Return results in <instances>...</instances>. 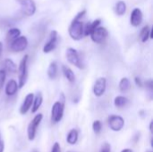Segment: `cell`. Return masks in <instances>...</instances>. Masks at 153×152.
Listing matches in <instances>:
<instances>
[{
  "label": "cell",
  "instance_id": "1",
  "mask_svg": "<svg viewBox=\"0 0 153 152\" xmlns=\"http://www.w3.org/2000/svg\"><path fill=\"white\" fill-rule=\"evenodd\" d=\"M85 13H86V10H82V12H80L74 17V19L73 20V22H71V24L69 26L68 32H69L70 37L74 40H80L83 37V24L80 19Z\"/></svg>",
  "mask_w": 153,
  "mask_h": 152
},
{
  "label": "cell",
  "instance_id": "2",
  "mask_svg": "<svg viewBox=\"0 0 153 152\" xmlns=\"http://www.w3.org/2000/svg\"><path fill=\"white\" fill-rule=\"evenodd\" d=\"M65 95L62 93L60 95V100L54 103L52 109H51V121L54 124H56L60 122L64 116V110H65Z\"/></svg>",
  "mask_w": 153,
  "mask_h": 152
},
{
  "label": "cell",
  "instance_id": "3",
  "mask_svg": "<svg viewBox=\"0 0 153 152\" xmlns=\"http://www.w3.org/2000/svg\"><path fill=\"white\" fill-rule=\"evenodd\" d=\"M29 60V56L25 55L24 57L22 59L20 65H19V68H18V72H19V83L18 86L19 88H22L27 81V76H28V68H27V63Z\"/></svg>",
  "mask_w": 153,
  "mask_h": 152
},
{
  "label": "cell",
  "instance_id": "4",
  "mask_svg": "<svg viewBox=\"0 0 153 152\" xmlns=\"http://www.w3.org/2000/svg\"><path fill=\"white\" fill-rule=\"evenodd\" d=\"M42 119H43V115L42 114H38L30 122V124L28 125V128H27V135H28L29 141H33L35 139L37 128L39 125V124L41 123Z\"/></svg>",
  "mask_w": 153,
  "mask_h": 152
},
{
  "label": "cell",
  "instance_id": "5",
  "mask_svg": "<svg viewBox=\"0 0 153 152\" xmlns=\"http://www.w3.org/2000/svg\"><path fill=\"white\" fill-rule=\"evenodd\" d=\"M65 55H66V58L70 64H72L73 65L76 66L79 69H82L84 67L83 64L82 62V59L79 56V53L76 49H74L73 47H69L66 49Z\"/></svg>",
  "mask_w": 153,
  "mask_h": 152
},
{
  "label": "cell",
  "instance_id": "6",
  "mask_svg": "<svg viewBox=\"0 0 153 152\" xmlns=\"http://www.w3.org/2000/svg\"><path fill=\"white\" fill-rule=\"evenodd\" d=\"M28 47V39L24 36H19L10 42V48L13 52H22Z\"/></svg>",
  "mask_w": 153,
  "mask_h": 152
},
{
  "label": "cell",
  "instance_id": "7",
  "mask_svg": "<svg viewBox=\"0 0 153 152\" xmlns=\"http://www.w3.org/2000/svg\"><path fill=\"white\" fill-rule=\"evenodd\" d=\"M90 35H91V40L93 42H95L97 44H100L107 39V37L108 35V31L107 30L106 28L98 26L97 28H95L92 30V32Z\"/></svg>",
  "mask_w": 153,
  "mask_h": 152
},
{
  "label": "cell",
  "instance_id": "8",
  "mask_svg": "<svg viewBox=\"0 0 153 152\" xmlns=\"http://www.w3.org/2000/svg\"><path fill=\"white\" fill-rule=\"evenodd\" d=\"M20 6L22 13L27 16H32L36 12V4L33 0H16Z\"/></svg>",
  "mask_w": 153,
  "mask_h": 152
},
{
  "label": "cell",
  "instance_id": "9",
  "mask_svg": "<svg viewBox=\"0 0 153 152\" xmlns=\"http://www.w3.org/2000/svg\"><path fill=\"white\" fill-rule=\"evenodd\" d=\"M108 125L110 129L114 132H119L123 129L125 126V120L122 116H117V115H112L108 117Z\"/></svg>",
  "mask_w": 153,
  "mask_h": 152
},
{
  "label": "cell",
  "instance_id": "10",
  "mask_svg": "<svg viewBox=\"0 0 153 152\" xmlns=\"http://www.w3.org/2000/svg\"><path fill=\"white\" fill-rule=\"evenodd\" d=\"M57 40H58V35H57V31L56 30H52L49 34V39L46 42V44L44 45L43 47V52L44 53H50L51 51H53L57 44Z\"/></svg>",
  "mask_w": 153,
  "mask_h": 152
},
{
  "label": "cell",
  "instance_id": "11",
  "mask_svg": "<svg viewBox=\"0 0 153 152\" xmlns=\"http://www.w3.org/2000/svg\"><path fill=\"white\" fill-rule=\"evenodd\" d=\"M106 88H107V80L104 77H100L99 78L93 86V93L96 97H101L105 91H106Z\"/></svg>",
  "mask_w": 153,
  "mask_h": 152
},
{
  "label": "cell",
  "instance_id": "12",
  "mask_svg": "<svg viewBox=\"0 0 153 152\" xmlns=\"http://www.w3.org/2000/svg\"><path fill=\"white\" fill-rule=\"evenodd\" d=\"M143 12L141 11L140 8H134L130 16V23L134 27H138L142 22H143Z\"/></svg>",
  "mask_w": 153,
  "mask_h": 152
},
{
  "label": "cell",
  "instance_id": "13",
  "mask_svg": "<svg viewBox=\"0 0 153 152\" xmlns=\"http://www.w3.org/2000/svg\"><path fill=\"white\" fill-rule=\"evenodd\" d=\"M33 98H34V94L33 93H29L26 95L21 108H20V113L21 115H25L27 114V112L30 110V108L32 106V102H33Z\"/></svg>",
  "mask_w": 153,
  "mask_h": 152
},
{
  "label": "cell",
  "instance_id": "14",
  "mask_svg": "<svg viewBox=\"0 0 153 152\" xmlns=\"http://www.w3.org/2000/svg\"><path fill=\"white\" fill-rule=\"evenodd\" d=\"M18 83L15 80H10L7 83H6V86H5V94L7 96H13L14 94H16L17 90H18Z\"/></svg>",
  "mask_w": 153,
  "mask_h": 152
},
{
  "label": "cell",
  "instance_id": "15",
  "mask_svg": "<svg viewBox=\"0 0 153 152\" xmlns=\"http://www.w3.org/2000/svg\"><path fill=\"white\" fill-rule=\"evenodd\" d=\"M42 102H43V96H42L41 92H38L37 95L33 98L31 113H36L39 110V108H40Z\"/></svg>",
  "mask_w": 153,
  "mask_h": 152
},
{
  "label": "cell",
  "instance_id": "16",
  "mask_svg": "<svg viewBox=\"0 0 153 152\" xmlns=\"http://www.w3.org/2000/svg\"><path fill=\"white\" fill-rule=\"evenodd\" d=\"M100 22H101V20H100V19H97V20H95V21H93L92 22L87 23L85 29H83V35L89 36V35L92 32V30H93L95 28H97L98 26H100Z\"/></svg>",
  "mask_w": 153,
  "mask_h": 152
},
{
  "label": "cell",
  "instance_id": "17",
  "mask_svg": "<svg viewBox=\"0 0 153 152\" xmlns=\"http://www.w3.org/2000/svg\"><path fill=\"white\" fill-rule=\"evenodd\" d=\"M20 35H21V30L19 29H17V28H12L6 33V41L8 43H10L11 41H13L14 39H16Z\"/></svg>",
  "mask_w": 153,
  "mask_h": 152
},
{
  "label": "cell",
  "instance_id": "18",
  "mask_svg": "<svg viewBox=\"0 0 153 152\" xmlns=\"http://www.w3.org/2000/svg\"><path fill=\"white\" fill-rule=\"evenodd\" d=\"M62 70H63V73H64L65 77L67 79V81L69 82H72V83L74 82V81H75V75H74L73 70L71 68L65 66V65H63L62 66Z\"/></svg>",
  "mask_w": 153,
  "mask_h": 152
},
{
  "label": "cell",
  "instance_id": "19",
  "mask_svg": "<svg viewBox=\"0 0 153 152\" xmlns=\"http://www.w3.org/2000/svg\"><path fill=\"white\" fill-rule=\"evenodd\" d=\"M78 131L76 129H72L69 133H68V135H67V138H66V142L71 144V145H74L77 141H78Z\"/></svg>",
  "mask_w": 153,
  "mask_h": 152
},
{
  "label": "cell",
  "instance_id": "20",
  "mask_svg": "<svg viewBox=\"0 0 153 152\" xmlns=\"http://www.w3.org/2000/svg\"><path fill=\"white\" fill-rule=\"evenodd\" d=\"M115 11L117 15H119V16L124 15L126 12V4L122 0L117 1V3L116 4V6H115Z\"/></svg>",
  "mask_w": 153,
  "mask_h": 152
},
{
  "label": "cell",
  "instance_id": "21",
  "mask_svg": "<svg viewBox=\"0 0 153 152\" xmlns=\"http://www.w3.org/2000/svg\"><path fill=\"white\" fill-rule=\"evenodd\" d=\"M57 75V65L56 62H51L48 69V76L49 79L54 80Z\"/></svg>",
  "mask_w": 153,
  "mask_h": 152
},
{
  "label": "cell",
  "instance_id": "22",
  "mask_svg": "<svg viewBox=\"0 0 153 152\" xmlns=\"http://www.w3.org/2000/svg\"><path fill=\"white\" fill-rule=\"evenodd\" d=\"M4 68L7 72L11 73H15L17 72V66L13 60L7 58L4 60Z\"/></svg>",
  "mask_w": 153,
  "mask_h": 152
},
{
  "label": "cell",
  "instance_id": "23",
  "mask_svg": "<svg viewBox=\"0 0 153 152\" xmlns=\"http://www.w3.org/2000/svg\"><path fill=\"white\" fill-rule=\"evenodd\" d=\"M140 39L142 42H146L149 39H151V29L148 25L144 26L140 32Z\"/></svg>",
  "mask_w": 153,
  "mask_h": 152
},
{
  "label": "cell",
  "instance_id": "24",
  "mask_svg": "<svg viewBox=\"0 0 153 152\" xmlns=\"http://www.w3.org/2000/svg\"><path fill=\"white\" fill-rule=\"evenodd\" d=\"M130 87H131V83H130V81L128 78L125 77V78H122L120 82H119V90L122 93H126V91H128L130 90Z\"/></svg>",
  "mask_w": 153,
  "mask_h": 152
},
{
  "label": "cell",
  "instance_id": "25",
  "mask_svg": "<svg viewBox=\"0 0 153 152\" xmlns=\"http://www.w3.org/2000/svg\"><path fill=\"white\" fill-rule=\"evenodd\" d=\"M128 102H129V100L127 99V98H126L124 96H117L115 98V100H114L115 106L118 108L126 107L128 104Z\"/></svg>",
  "mask_w": 153,
  "mask_h": 152
},
{
  "label": "cell",
  "instance_id": "26",
  "mask_svg": "<svg viewBox=\"0 0 153 152\" xmlns=\"http://www.w3.org/2000/svg\"><path fill=\"white\" fill-rule=\"evenodd\" d=\"M92 129H93V132L96 134H99L101 132V129H102V124H101V122L100 120L94 121L93 124H92Z\"/></svg>",
  "mask_w": 153,
  "mask_h": 152
},
{
  "label": "cell",
  "instance_id": "27",
  "mask_svg": "<svg viewBox=\"0 0 153 152\" xmlns=\"http://www.w3.org/2000/svg\"><path fill=\"white\" fill-rule=\"evenodd\" d=\"M5 78H6L5 70L1 69V70H0V90H2V88H3V86H4V82H5Z\"/></svg>",
  "mask_w": 153,
  "mask_h": 152
},
{
  "label": "cell",
  "instance_id": "28",
  "mask_svg": "<svg viewBox=\"0 0 153 152\" xmlns=\"http://www.w3.org/2000/svg\"><path fill=\"white\" fill-rule=\"evenodd\" d=\"M145 85H146V89L148 90L149 91V95L151 96V99L152 98V93H153V82L152 80H149L145 82Z\"/></svg>",
  "mask_w": 153,
  "mask_h": 152
},
{
  "label": "cell",
  "instance_id": "29",
  "mask_svg": "<svg viewBox=\"0 0 153 152\" xmlns=\"http://www.w3.org/2000/svg\"><path fill=\"white\" fill-rule=\"evenodd\" d=\"M100 152H111V146H110V144L108 143V142L103 143V145L101 146V149H100Z\"/></svg>",
  "mask_w": 153,
  "mask_h": 152
},
{
  "label": "cell",
  "instance_id": "30",
  "mask_svg": "<svg viewBox=\"0 0 153 152\" xmlns=\"http://www.w3.org/2000/svg\"><path fill=\"white\" fill-rule=\"evenodd\" d=\"M61 150H60V145L58 142H55L53 147H52V150H51V152H60Z\"/></svg>",
  "mask_w": 153,
  "mask_h": 152
},
{
  "label": "cell",
  "instance_id": "31",
  "mask_svg": "<svg viewBox=\"0 0 153 152\" xmlns=\"http://www.w3.org/2000/svg\"><path fill=\"white\" fill-rule=\"evenodd\" d=\"M134 82H135V84L138 86V87H140V88H142L143 87V82H142V80H141V78L140 77H135L134 78Z\"/></svg>",
  "mask_w": 153,
  "mask_h": 152
},
{
  "label": "cell",
  "instance_id": "32",
  "mask_svg": "<svg viewBox=\"0 0 153 152\" xmlns=\"http://www.w3.org/2000/svg\"><path fill=\"white\" fill-rule=\"evenodd\" d=\"M4 142L0 133V152H4Z\"/></svg>",
  "mask_w": 153,
  "mask_h": 152
},
{
  "label": "cell",
  "instance_id": "33",
  "mask_svg": "<svg viewBox=\"0 0 153 152\" xmlns=\"http://www.w3.org/2000/svg\"><path fill=\"white\" fill-rule=\"evenodd\" d=\"M121 152H134V151H133V150H131V149H125V150H123Z\"/></svg>",
  "mask_w": 153,
  "mask_h": 152
},
{
  "label": "cell",
  "instance_id": "34",
  "mask_svg": "<svg viewBox=\"0 0 153 152\" xmlns=\"http://www.w3.org/2000/svg\"><path fill=\"white\" fill-rule=\"evenodd\" d=\"M2 52H3V44H2V42L0 41V56L2 55Z\"/></svg>",
  "mask_w": 153,
  "mask_h": 152
},
{
  "label": "cell",
  "instance_id": "35",
  "mask_svg": "<svg viewBox=\"0 0 153 152\" xmlns=\"http://www.w3.org/2000/svg\"><path fill=\"white\" fill-rule=\"evenodd\" d=\"M152 125H153V122L152 121V122L150 123V131H151V133H152Z\"/></svg>",
  "mask_w": 153,
  "mask_h": 152
},
{
  "label": "cell",
  "instance_id": "36",
  "mask_svg": "<svg viewBox=\"0 0 153 152\" xmlns=\"http://www.w3.org/2000/svg\"><path fill=\"white\" fill-rule=\"evenodd\" d=\"M31 152H39V151H38L37 150H33V151H31Z\"/></svg>",
  "mask_w": 153,
  "mask_h": 152
},
{
  "label": "cell",
  "instance_id": "37",
  "mask_svg": "<svg viewBox=\"0 0 153 152\" xmlns=\"http://www.w3.org/2000/svg\"><path fill=\"white\" fill-rule=\"evenodd\" d=\"M68 152H73V151H68Z\"/></svg>",
  "mask_w": 153,
  "mask_h": 152
}]
</instances>
